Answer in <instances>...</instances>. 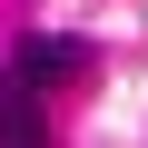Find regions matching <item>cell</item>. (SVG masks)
I'll use <instances>...</instances> for the list:
<instances>
[{"mask_svg": "<svg viewBox=\"0 0 148 148\" xmlns=\"http://www.w3.org/2000/svg\"><path fill=\"white\" fill-rule=\"evenodd\" d=\"M0 148H49V119H40V89L20 69H0Z\"/></svg>", "mask_w": 148, "mask_h": 148, "instance_id": "obj_1", "label": "cell"}, {"mask_svg": "<svg viewBox=\"0 0 148 148\" xmlns=\"http://www.w3.org/2000/svg\"><path fill=\"white\" fill-rule=\"evenodd\" d=\"M79 69H89L79 40H20V79H30V89H69Z\"/></svg>", "mask_w": 148, "mask_h": 148, "instance_id": "obj_2", "label": "cell"}]
</instances>
